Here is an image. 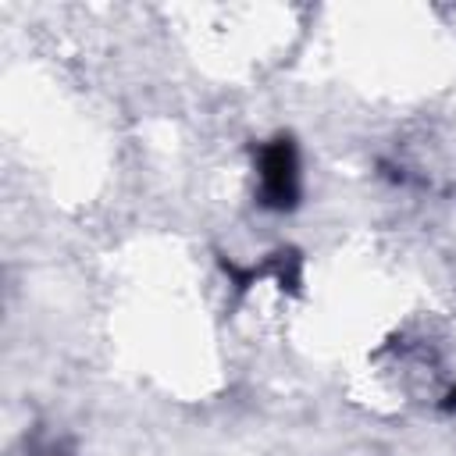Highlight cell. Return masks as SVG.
Masks as SVG:
<instances>
[{"label":"cell","instance_id":"1","mask_svg":"<svg viewBox=\"0 0 456 456\" xmlns=\"http://www.w3.org/2000/svg\"><path fill=\"white\" fill-rule=\"evenodd\" d=\"M260 203L267 210H292L299 203V153L292 135H274L260 146Z\"/></svg>","mask_w":456,"mask_h":456},{"label":"cell","instance_id":"2","mask_svg":"<svg viewBox=\"0 0 456 456\" xmlns=\"http://www.w3.org/2000/svg\"><path fill=\"white\" fill-rule=\"evenodd\" d=\"M442 406H445V410H456V392H449V399H445Z\"/></svg>","mask_w":456,"mask_h":456}]
</instances>
